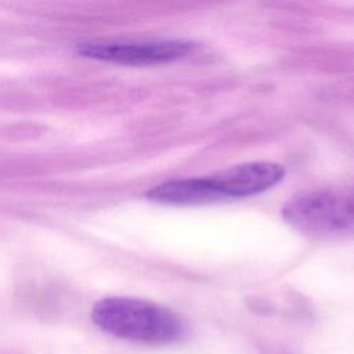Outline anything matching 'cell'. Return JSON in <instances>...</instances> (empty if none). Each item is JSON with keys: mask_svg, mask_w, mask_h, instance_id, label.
<instances>
[{"mask_svg": "<svg viewBox=\"0 0 354 354\" xmlns=\"http://www.w3.org/2000/svg\"><path fill=\"white\" fill-rule=\"evenodd\" d=\"M285 176L282 165L267 160L248 162L203 176L207 203L231 198H245L277 185Z\"/></svg>", "mask_w": 354, "mask_h": 354, "instance_id": "3957f363", "label": "cell"}, {"mask_svg": "<svg viewBox=\"0 0 354 354\" xmlns=\"http://www.w3.org/2000/svg\"><path fill=\"white\" fill-rule=\"evenodd\" d=\"M196 43L187 39H167L140 43H84L79 53L84 57L123 65H156L185 57Z\"/></svg>", "mask_w": 354, "mask_h": 354, "instance_id": "277c9868", "label": "cell"}, {"mask_svg": "<svg viewBox=\"0 0 354 354\" xmlns=\"http://www.w3.org/2000/svg\"><path fill=\"white\" fill-rule=\"evenodd\" d=\"M91 319L111 336L144 344H167L183 335V322L177 314L136 297H104L94 304Z\"/></svg>", "mask_w": 354, "mask_h": 354, "instance_id": "6da1fadb", "label": "cell"}, {"mask_svg": "<svg viewBox=\"0 0 354 354\" xmlns=\"http://www.w3.org/2000/svg\"><path fill=\"white\" fill-rule=\"evenodd\" d=\"M282 217L295 230L313 238L353 235L354 185L300 192L283 205Z\"/></svg>", "mask_w": 354, "mask_h": 354, "instance_id": "7a4b0ae2", "label": "cell"}]
</instances>
